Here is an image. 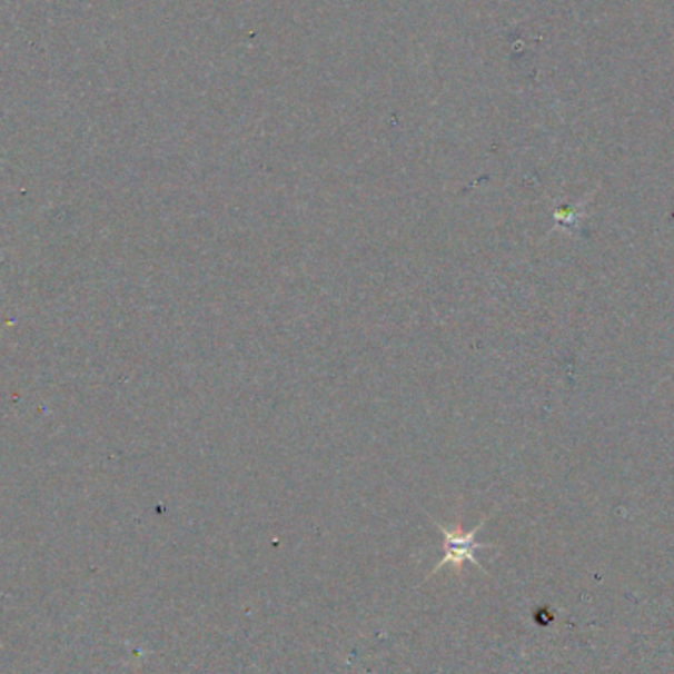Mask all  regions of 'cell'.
<instances>
[{
	"mask_svg": "<svg viewBox=\"0 0 674 674\" xmlns=\"http://www.w3.org/2000/svg\"><path fill=\"white\" fill-rule=\"evenodd\" d=\"M487 519H489V517H485V519L482 521L477 527L472 528L469 533L462 531L459 527H446V525H442L438 521H434L436 527L440 528V533L444 535V558H442L440 564L434 568L433 574L442 571V568H446V566H452V568H456V571L459 572L466 562H472L474 566L482 568V564L477 561V551H482V548H493V545L477 543L476 536L477 533L484 528Z\"/></svg>",
	"mask_w": 674,
	"mask_h": 674,
	"instance_id": "1",
	"label": "cell"
}]
</instances>
